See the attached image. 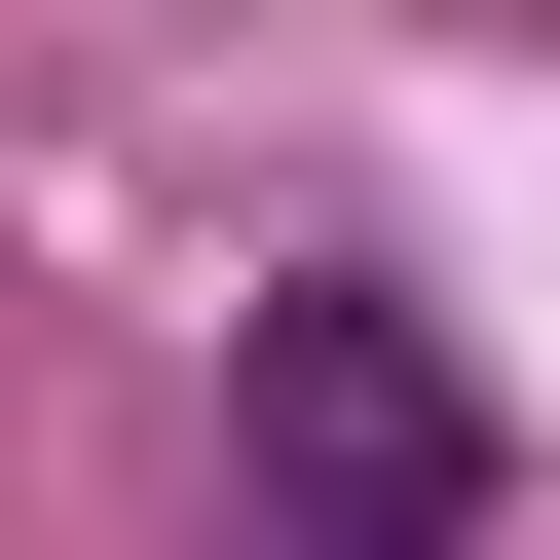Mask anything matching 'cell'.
<instances>
[{
	"instance_id": "cell-1",
	"label": "cell",
	"mask_w": 560,
	"mask_h": 560,
	"mask_svg": "<svg viewBox=\"0 0 560 560\" xmlns=\"http://www.w3.org/2000/svg\"><path fill=\"white\" fill-rule=\"evenodd\" d=\"M224 486H261V560H486V411H448L411 300H337V261L224 337Z\"/></svg>"
}]
</instances>
